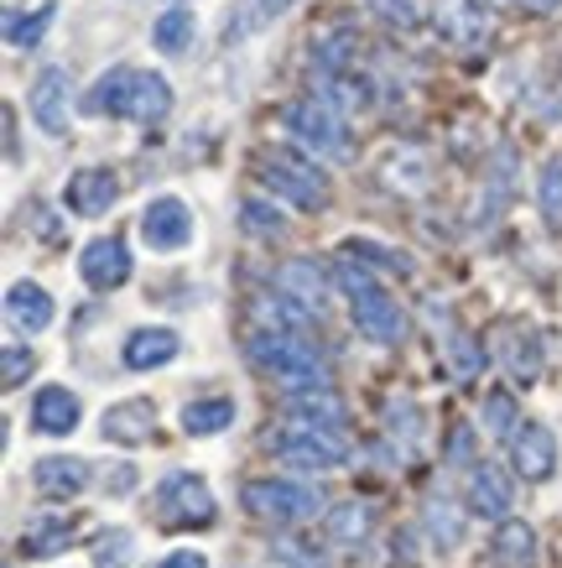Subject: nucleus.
I'll use <instances>...</instances> for the list:
<instances>
[{
	"instance_id": "473e14b6",
	"label": "nucleus",
	"mask_w": 562,
	"mask_h": 568,
	"mask_svg": "<svg viewBox=\"0 0 562 568\" xmlns=\"http://www.w3.org/2000/svg\"><path fill=\"white\" fill-rule=\"evenodd\" d=\"M370 11L380 21H391V27H401V32H417L427 21V0H370Z\"/></svg>"
},
{
	"instance_id": "a19ab883",
	"label": "nucleus",
	"mask_w": 562,
	"mask_h": 568,
	"mask_svg": "<svg viewBox=\"0 0 562 568\" xmlns=\"http://www.w3.org/2000/svg\"><path fill=\"white\" fill-rule=\"evenodd\" d=\"M448 361H453V376L469 381L479 365H484V355L474 349V339H469V334H453V339H448Z\"/></svg>"
},
{
	"instance_id": "f3484780",
	"label": "nucleus",
	"mask_w": 562,
	"mask_h": 568,
	"mask_svg": "<svg viewBox=\"0 0 562 568\" xmlns=\"http://www.w3.org/2000/svg\"><path fill=\"white\" fill-rule=\"evenodd\" d=\"M104 438L110 444H125V448H136V444H146L152 438V428H156V407L146 402V396H131V402H115L110 413H104Z\"/></svg>"
},
{
	"instance_id": "c03bdc74",
	"label": "nucleus",
	"mask_w": 562,
	"mask_h": 568,
	"mask_svg": "<svg viewBox=\"0 0 562 568\" xmlns=\"http://www.w3.org/2000/svg\"><path fill=\"white\" fill-rule=\"evenodd\" d=\"M469 448H474V433H469V428H453V444H448V465H463V459H469Z\"/></svg>"
},
{
	"instance_id": "c756f323",
	"label": "nucleus",
	"mask_w": 562,
	"mask_h": 568,
	"mask_svg": "<svg viewBox=\"0 0 562 568\" xmlns=\"http://www.w3.org/2000/svg\"><path fill=\"white\" fill-rule=\"evenodd\" d=\"M193 27H198V21H193V11H183V6H172V11H162V17H156L152 42H156L162 52H183L187 42H193Z\"/></svg>"
},
{
	"instance_id": "9d476101",
	"label": "nucleus",
	"mask_w": 562,
	"mask_h": 568,
	"mask_svg": "<svg viewBox=\"0 0 562 568\" xmlns=\"http://www.w3.org/2000/svg\"><path fill=\"white\" fill-rule=\"evenodd\" d=\"M79 272H84V282L94 293H115V287H125V276H131V251H125V241H115V235H100V241L84 245Z\"/></svg>"
},
{
	"instance_id": "39448f33",
	"label": "nucleus",
	"mask_w": 562,
	"mask_h": 568,
	"mask_svg": "<svg viewBox=\"0 0 562 568\" xmlns=\"http://www.w3.org/2000/svg\"><path fill=\"white\" fill-rule=\"evenodd\" d=\"M245 506L251 517L260 521H313L324 511V496L313 485H297V480H251L245 485Z\"/></svg>"
},
{
	"instance_id": "f257e3e1",
	"label": "nucleus",
	"mask_w": 562,
	"mask_h": 568,
	"mask_svg": "<svg viewBox=\"0 0 562 568\" xmlns=\"http://www.w3.org/2000/svg\"><path fill=\"white\" fill-rule=\"evenodd\" d=\"M339 287L344 297H349V313H355V328L365 334V339H375V345H401V334H407V318H401V308H396V297L380 287L370 276V266L365 261H339Z\"/></svg>"
},
{
	"instance_id": "e433bc0d",
	"label": "nucleus",
	"mask_w": 562,
	"mask_h": 568,
	"mask_svg": "<svg viewBox=\"0 0 562 568\" xmlns=\"http://www.w3.org/2000/svg\"><path fill=\"white\" fill-rule=\"evenodd\" d=\"M239 220H245L251 235H282V230H287V220H282L266 199H245V204H239Z\"/></svg>"
},
{
	"instance_id": "dca6fc26",
	"label": "nucleus",
	"mask_w": 562,
	"mask_h": 568,
	"mask_svg": "<svg viewBox=\"0 0 562 568\" xmlns=\"http://www.w3.org/2000/svg\"><path fill=\"white\" fill-rule=\"evenodd\" d=\"M511 454H515V469H521L527 480H546V475L558 469V438H552V428H542V423L515 428Z\"/></svg>"
},
{
	"instance_id": "ddd939ff",
	"label": "nucleus",
	"mask_w": 562,
	"mask_h": 568,
	"mask_svg": "<svg viewBox=\"0 0 562 568\" xmlns=\"http://www.w3.org/2000/svg\"><path fill=\"white\" fill-rule=\"evenodd\" d=\"M115 199H120V183L110 168H84V173H73L69 189H63V204H69L73 214H84V220L104 214Z\"/></svg>"
},
{
	"instance_id": "f8f14e48",
	"label": "nucleus",
	"mask_w": 562,
	"mask_h": 568,
	"mask_svg": "<svg viewBox=\"0 0 562 568\" xmlns=\"http://www.w3.org/2000/svg\"><path fill=\"white\" fill-rule=\"evenodd\" d=\"M276 293H287L297 308H307L313 318H318V313H324V303H328V276H324V266H318V261L297 256V261H287V266L276 272Z\"/></svg>"
},
{
	"instance_id": "0eeeda50",
	"label": "nucleus",
	"mask_w": 562,
	"mask_h": 568,
	"mask_svg": "<svg viewBox=\"0 0 562 568\" xmlns=\"http://www.w3.org/2000/svg\"><path fill=\"white\" fill-rule=\"evenodd\" d=\"M276 459H287L297 469H339L349 459V444H344V433L334 428H303V423H292L272 438Z\"/></svg>"
},
{
	"instance_id": "1a4fd4ad",
	"label": "nucleus",
	"mask_w": 562,
	"mask_h": 568,
	"mask_svg": "<svg viewBox=\"0 0 562 568\" xmlns=\"http://www.w3.org/2000/svg\"><path fill=\"white\" fill-rule=\"evenodd\" d=\"M141 241L152 245V251H183L193 241V214H187L183 199H152L146 214H141Z\"/></svg>"
},
{
	"instance_id": "49530a36",
	"label": "nucleus",
	"mask_w": 562,
	"mask_h": 568,
	"mask_svg": "<svg viewBox=\"0 0 562 568\" xmlns=\"http://www.w3.org/2000/svg\"><path fill=\"white\" fill-rule=\"evenodd\" d=\"M292 0H256V17L266 21V17H282V11H287Z\"/></svg>"
},
{
	"instance_id": "c85d7f7f",
	"label": "nucleus",
	"mask_w": 562,
	"mask_h": 568,
	"mask_svg": "<svg viewBox=\"0 0 562 568\" xmlns=\"http://www.w3.org/2000/svg\"><path fill=\"white\" fill-rule=\"evenodd\" d=\"M318 100L334 104L339 115H355V110H365L375 94L365 79H349V73H344V79H318Z\"/></svg>"
},
{
	"instance_id": "423d86ee",
	"label": "nucleus",
	"mask_w": 562,
	"mask_h": 568,
	"mask_svg": "<svg viewBox=\"0 0 562 568\" xmlns=\"http://www.w3.org/2000/svg\"><path fill=\"white\" fill-rule=\"evenodd\" d=\"M156 517H162V527H208L214 521V490L204 485V475L172 469L167 480L156 485Z\"/></svg>"
},
{
	"instance_id": "6ab92c4d",
	"label": "nucleus",
	"mask_w": 562,
	"mask_h": 568,
	"mask_svg": "<svg viewBox=\"0 0 562 568\" xmlns=\"http://www.w3.org/2000/svg\"><path fill=\"white\" fill-rule=\"evenodd\" d=\"M177 349H183V339H177L172 328H136V334L125 339V365H131V371H156V365L177 361Z\"/></svg>"
},
{
	"instance_id": "58836bf2",
	"label": "nucleus",
	"mask_w": 562,
	"mask_h": 568,
	"mask_svg": "<svg viewBox=\"0 0 562 568\" xmlns=\"http://www.w3.org/2000/svg\"><path fill=\"white\" fill-rule=\"evenodd\" d=\"M537 199H542L546 224H562V162H546L542 168V189H537Z\"/></svg>"
},
{
	"instance_id": "bb28decb",
	"label": "nucleus",
	"mask_w": 562,
	"mask_h": 568,
	"mask_svg": "<svg viewBox=\"0 0 562 568\" xmlns=\"http://www.w3.org/2000/svg\"><path fill=\"white\" fill-rule=\"evenodd\" d=\"M69 542H73V521H63V517H37L27 527V537H21L27 558H52V552H63Z\"/></svg>"
},
{
	"instance_id": "a878e982",
	"label": "nucleus",
	"mask_w": 562,
	"mask_h": 568,
	"mask_svg": "<svg viewBox=\"0 0 562 568\" xmlns=\"http://www.w3.org/2000/svg\"><path fill=\"white\" fill-rule=\"evenodd\" d=\"M256 318L272 334H303L307 324H313V313L307 308H297L287 293H266V297H256Z\"/></svg>"
},
{
	"instance_id": "72a5a7b5",
	"label": "nucleus",
	"mask_w": 562,
	"mask_h": 568,
	"mask_svg": "<svg viewBox=\"0 0 562 568\" xmlns=\"http://www.w3.org/2000/svg\"><path fill=\"white\" fill-rule=\"evenodd\" d=\"M131 552H136V537L115 527V532H104L94 542V568H131Z\"/></svg>"
},
{
	"instance_id": "4468645a",
	"label": "nucleus",
	"mask_w": 562,
	"mask_h": 568,
	"mask_svg": "<svg viewBox=\"0 0 562 568\" xmlns=\"http://www.w3.org/2000/svg\"><path fill=\"white\" fill-rule=\"evenodd\" d=\"M432 21H438L443 42H453V48H484V37H490V17L479 11L474 0H443L432 11Z\"/></svg>"
},
{
	"instance_id": "9b49d317",
	"label": "nucleus",
	"mask_w": 562,
	"mask_h": 568,
	"mask_svg": "<svg viewBox=\"0 0 562 568\" xmlns=\"http://www.w3.org/2000/svg\"><path fill=\"white\" fill-rule=\"evenodd\" d=\"M32 121L48 131V136H63L69 131V69H42L32 84Z\"/></svg>"
},
{
	"instance_id": "2f4dec72",
	"label": "nucleus",
	"mask_w": 562,
	"mask_h": 568,
	"mask_svg": "<svg viewBox=\"0 0 562 568\" xmlns=\"http://www.w3.org/2000/svg\"><path fill=\"white\" fill-rule=\"evenodd\" d=\"M328 532H334V542H365V532H370V506H359V500H344V506H334V517H328Z\"/></svg>"
},
{
	"instance_id": "cd10ccee",
	"label": "nucleus",
	"mask_w": 562,
	"mask_h": 568,
	"mask_svg": "<svg viewBox=\"0 0 562 568\" xmlns=\"http://www.w3.org/2000/svg\"><path fill=\"white\" fill-rule=\"evenodd\" d=\"M500 361H505V371H511L515 381H537L542 376V339L515 328L511 339H505V349H500Z\"/></svg>"
},
{
	"instance_id": "4be33fe9",
	"label": "nucleus",
	"mask_w": 562,
	"mask_h": 568,
	"mask_svg": "<svg viewBox=\"0 0 562 568\" xmlns=\"http://www.w3.org/2000/svg\"><path fill=\"white\" fill-rule=\"evenodd\" d=\"M469 506H474L479 517H505L511 511V480L494 465H474V475H469Z\"/></svg>"
},
{
	"instance_id": "a18cd8bd",
	"label": "nucleus",
	"mask_w": 562,
	"mask_h": 568,
	"mask_svg": "<svg viewBox=\"0 0 562 568\" xmlns=\"http://www.w3.org/2000/svg\"><path fill=\"white\" fill-rule=\"evenodd\" d=\"M131 485H136V469H125V465H120V469H115V480H110V490H115V496H125Z\"/></svg>"
},
{
	"instance_id": "393cba45",
	"label": "nucleus",
	"mask_w": 562,
	"mask_h": 568,
	"mask_svg": "<svg viewBox=\"0 0 562 568\" xmlns=\"http://www.w3.org/2000/svg\"><path fill=\"white\" fill-rule=\"evenodd\" d=\"M494 564L500 568L537 564V532H531L527 521H500V532H494Z\"/></svg>"
},
{
	"instance_id": "f704fd0d",
	"label": "nucleus",
	"mask_w": 562,
	"mask_h": 568,
	"mask_svg": "<svg viewBox=\"0 0 562 568\" xmlns=\"http://www.w3.org/2000/svg\"><path fill=\"white\" fill-rule=\"evenodd\" d=\"M386 428H391V438H407V448H417V438H422V413H417V402L396 396L391 407H386Z\"/></svg>"
},
{
	"instance_id": "aec40b11",
	"label": "nucleus",
	"mask_w": 562,
	"mask_h": 568,
	"mask_svg": "<svg viewBox=\"0 0 562 568\" xmlns=\"http://www.w3.org/2000/svg\"><path fill=\"white\" fill-rule=\"evenodd\" d=\"M287 413L292 423H303V428H344V402L334 392H287Z\"/></svg>"
},
{
	"instance_id": "c9c22d12",
	"label": "nucleus",
	"mask_w": 562,
	"mask_h": 568,
	"mask_svg": "<svg viewBox=\"0 0 562 568\" xmlns=\"http://www.w3.org/2000/svg\"><path fill=\"white\" fill-rule=\"evenodd\" d=\"M48 27H52V6H37L32 17H11V21H6V37H11V48H37Z\"/></svg>"
},
{
	"instance_id": "5701e85b",
	"label": "nucleus",
	"mask_w": 562,
	"mask_h": 568,
	"mask_svg": "<svg viewBox=\"0 0 562 568\" xmlns=\"http://www.w3.org/2000/svg\"><path fill=\"white\" fill-rule=\"evenodd\" d=\"M349 58H355V32L349 27H334V32L313 37V69H318V79H344Z\"/></svg>"
},
{
	"instance_id": "2eb2a0df",
	"label": "nucleus",
	"mask_w": 562,
	"mask_h": 568,
	"mask_svg": "<svg viewBox=\"0 0 562 568\" xmlns=\"http://www.w3.org/2000/svg\"><path fill=\"white\" fill-rule=\"evenodd\" d=\"M79 417H84V402L69 392V386H42L32 402V428L48 433V438H63V433L79 428Z\"/></svg>"
},
{
	"instance_id": "7ed1b4c3",
	"label": "nucleus",
	"mask_w": 562,
	"mask_h": 568,
	"mask_svg": "<svg viewBox=\"0 0 562 568\" xmlns=\"http://www.w3.org/2000/svg\"><path fill=\"white\" fill-rule=\"evenodd\" d=\"M251 361L266 376L282 381L287 392H324L328 386L324 355L307 345L303 334H272V328H260V334H251Z\"/></svg>"
},
{
	"instance_id": "f03ea898",
	"label": "nucleus",
	"mask_w": 562,
	"mask_h": 568,
	"mask_svg": "<svg viewBox=\"0 0 562 568\" xmlns=\"http://www.w3.org/2000/svg\"><path fill=\"white\" fill-rule=\"evenodd\" d=\"M89 110H104V115H131L141 125L167 121L172 110V89L162 73H141V69H115L104 73L100 89L89 94Z\"/></svg>"
},
{
	"instance_id": "a211bd4d",
	"label": "nucleus",
	"mask_w": 562,
	"mask_h": 568,
	"mask_svg": "<svg viewBox=\"0 0 562 568\" xmlns=\"http://www.w3.org/2000/svg\"><path fill=\"white\" fill-rule=\"evenodd\" d=\"M32 480L48 500H73L89 485V465L84 459H73V454H48V459H37Z\"/></svg>"
},
{
	"instance_id": "6e6552de",
	"label": "nucleus",
	"mask_w": 562,
	"mask_h": 568,
	"mask_svg": "<svg viewBox=\"0 0 562 568\" xmlns=\"http://www.w3.org/2000/svg\"><path fill=\"white\" fill-rule=\"evenodd\" d=\"M260 178H266V189L282 193L287 204L297 209H318L328 199L324 189V173L313 168V162H297L292 152H272L266 162H260Z\"/></svg>"
},
{
	"instance_id": "79ce46f5",
	"label": "nucleus",
	"mask_w": 562,
	"mask_h": 568,
	"mask_svg": "<svg viewBox=\"0 0 562 568\" xmlns=\"http://www.w3.org/2000/svg\"><path fill=\"white\" fill-rule=\"evenodd\" d=\"M276 552H282V558H287L292 568H324V558H313V552H307L303 542H282Z\"/></svg>"
},
{
	"instance_id": "37998d69",
	"label": "nucleus",
	"mask_w": 562,
	"mask_h": 568,
	"mask_svg": "<svg viewBox=\"0 0 562 568\" xmlns=\"http://www.w3.org/2000/svg\"><path fill=\"white\" fill-rule=\"evenodd\" d=\"M162 568H208V558L198 548H177V552H167V558H162Z\"/></svg>"
},
{
	"instance_id": "412c9836",
	"label": "nucleus",
	"mask_w": 562,
	"mask_h": 568,
	"mask_svg": "<svg viewBox=\"0 0 562 568\" xmlns=\"http://www.w3.org/2000/svg\"><path fill=\"white\" fill-rule=\"evenodd\" d=\"M6 313H11V324L27 328V334H42L52 324V297L37 287V282H11V293H6Z\"/></svg>"
},
{
	"instance_id": "de8ad7c7",
	"label": "nucleus",
	"mask_w": 562,
	"mask_h": 568,
	"mask_svg": "<svg viewBox=\"0 0 562 568\" xmlns=\"http://www.w3.org/2000/svg\"><path fill=\"white\" fill-rule=\"evenodd\" d=\"M521 6H527V11H558L562 0H521Z\"/></svg>"
},
{
	"instance_id": "b1692460",
	"label": "nucleus",
	"mask_w": 562,
	"mask_h": 568,
	"mask_svg": "<svg viewBox=\"0 0 562 568\" xmlns=\"http://www.w3.org/2000/svg\"><path fill=\"white\" fill-rule=\"evenodd\" d=\"M229 423H235V402H229V396H204V402H187L183 407V433L187 438L224 433Z\"/></svg>"
},
{
	"instance_id": "ea45409f",
	"label": "nucleus",
	"mask_w": 562,
	"mask_h": 568,
	"mask_svg": "<svg viewBox=\"0 0 562 568\" xmlns=\"http://www.w3.org/2000/svg\"><path fill=\"white\" fill-rule=\"evenodd\" d=\"M32 349H21V345H6V355H0V381H6V392H17L21 381L32 376Z\"/></svg>"
},
{
	"instance_id": "7c9ffc66",
	"label": "nucleus",
	"mask_w": 562,
	"mask_h": 568,
	"mask_svg": "<svg viewBox=\"0 0 562 568\" xmlns=\"http://www.w3.org/2000/svg\"><path fill=\"white\" fill-rule=\"evenodd\" d=\"M427 532H432V542L438 548H459L463 542V517H459V506L453 500H427Z\"/></svg>"
},
{
	"instance_id": "4c0bfd02",
	"label": "nucleus",
	"mask_w": 562,
	"mask_h": 568,
	"mask_svg": "<svg viewBox=\"0 0 562 568\" xmlns=\"http://www.w3.org/2000/svg\"><path fill=\"white\" fill-rule=\"evenodd\" d=\"M484 428H490L494 438H515V402L505 392L484 396Z\"/></svg>"
},
{
	"instance_id": "20e7f679",
	"label": "nucleus",
	"mask_w": 562,
	"mask_h": 568,
	"mask_svg": "<svg viewBox=\"0 0 562 568\" xmlns=\"http://www.w3.org/2000/svg\"><path fill=\"white\" fill-rule=\"evenodd\" d=\"M282 125H287L292 136L303 141L307 152L328 156V162L349 156V131H344V115L334 110V104L318 100V94H313V100L287 104V110H282Z\"/></svg>"
}]
</instances>
